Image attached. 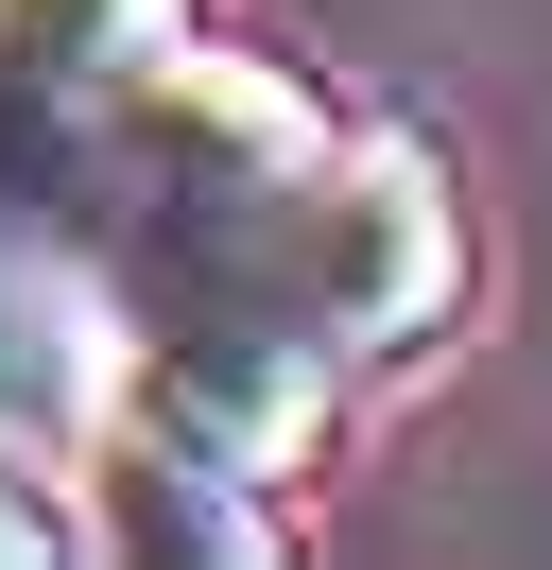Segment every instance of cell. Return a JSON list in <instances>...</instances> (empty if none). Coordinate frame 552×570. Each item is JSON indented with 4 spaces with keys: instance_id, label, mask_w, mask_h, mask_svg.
<instances>
[{
    "instance_id": "6da1fadb",
    "label": "cell",
    "mask_w": 552,
    "mask_h": 570,
    "mask_svg": "<svg viewBox=\"0 0 552 570\" xmlns=\"http://www.w3.org/2000/svg\"><path fill=\"white\" fill-rule=\"evenodd\" d=\"M448 294H466V225H448V156L397 139V121H363V139L310 156L294 190V328L328 363H397L448 328Z\"/></svg>"
},
{
    "instance_id": "277c9868",
    "label": "cell",
    "mask_w": 552,
    "mask_h": 570,
    "mask_svg": "<svg viewBox=\"0 0 552 570\" xmlns=\"http://www.w3.org/2000/svg\"><path fill=\"white\" fill-rule=\"evenodd\" d=\"M0 553H87V519H69V501L18 466V432H0Z\"/></svg>"
},
{
    "instance_id": "7a4b0ae2",
    "label": "cell",
    "mask_w": 552,
    "mask_h": 570,
    "mask_svg": "<svg viewBox=\"0 0 552 570\" xmlns=\"http://www.w3.org/2000/svg\"><path fill=\"white\" fill-rule=\"evenodd\" d=\"M190 36V0H0V105H52L87 121L121 70H156V52Z\"/></svg>"
},
{
    "instance_id": "3957f363",
    "label": "cell",
    "mask_w": 552,
    "mask_h": 570,
    "mask_svg": "<svg viewBox=\"0 0 552 570\" xmlns=\"http://www.w3.org/2000/svg\"><path fill=\"white\" fill-rule=\"evenodd\" d=\"M52 277H69V259L0 225V432H34V415L69 397V294H52Z\"/></svg>"
}]
</instances>
